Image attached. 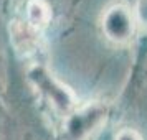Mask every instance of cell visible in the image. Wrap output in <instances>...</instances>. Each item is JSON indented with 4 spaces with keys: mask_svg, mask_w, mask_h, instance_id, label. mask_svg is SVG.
Returning a JSON list of instances; mask_svg holds the SVG:
<instances>
[{
    "mask_svg": "<svg viewBox=\"0 0 147 140\" xmlns=\"http://www.w3.org/2000/svg\"><path fill=\"white\" fill-rule=\"evenodd\" d=\"M101 27H102L104 36L116 45L131 43L139 28L134 10L122 3H114L109 8H106V12L102 13Z\"/></svg>",
    "mask_w": 147,
    "mask_h": 140,
    "instance_id": "cell-1",
    "label": "cell"
},
{
    "mask_svg": "<svg viewBox=\"0 0 147 140\" xmlns=\"http://www.w3.org/2000/svg\"><path fill=\"white\" fill-rule=\"evenodd\" d=\"M3 140H51L45 129L28 119L13 117L5 124Z\"/></svg>",
    "mask_w": 147,
    "mask_h": 140,
    "instance_id": "cell-2",
    "label": "cell"
},
{
    "mask_svg": "<svg viewBox=\"0 0 147 140\" xmlns=\"http://www.w3.org/2000/svg\"><path fill=\"white\" fill-rule=\"evenodd\" d=\"M134 15L137 20V27L147 33V0H136Z\"/></svg>",
    "mask_w": 147,
    "mask_h": 140,
    "instance_id": "cell-3",
    "label": "cell"
},
{
    "mask_svg": "<svg viewBox=\"0 0 147 140\" xmlns=\"http://www.w3.org/2000/svg\"><path fill=\"white\" fill-rule=\"evenodd\" d=\"M114 140H142V139H140L139 133L136 130H132V129H121L119 132L116 133Z\"/></svg>",
    "mask_w": 147,
    "mask_h": 140,
    "instance_id": "cell-4",
    "label": "cell"
}]
</instances>
